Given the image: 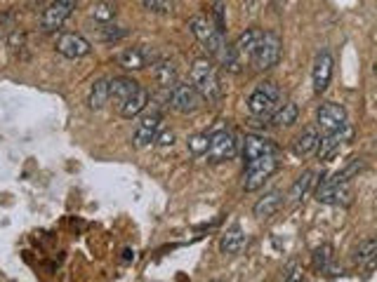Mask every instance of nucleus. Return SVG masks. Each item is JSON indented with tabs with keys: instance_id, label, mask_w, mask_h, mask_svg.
<instances>
[{
	"instance_id": "nucleus-35",
	"label": "nucleus",
	"mask_w": 377,
	"mask_h": 282,
	"mask_svg": "<svg viewBox=\"0 0 377 282\" xmlns=\"http://www.w3.org/2000/svg\"><path fill=\"white\" fill-rule=\"evenodd\" d=\"M175 132L173 130H160L158 132V137H156V144L163 146V148H168V146H173L175 144Z\"/></svg>"
},
{
	"instance_id": "nucleus-9",
	"label": "nucleus",
	"mask_w": 377,
	"mask_h": 282,
	"mask_svg": "<svg viewBox=\"0 0 377 282\" xmlns=\"http://www.w3.org/2000/svg\"><path fill=\"white\" fill-rule=\"evenodd\" d=\"M346 125V108L342 103L328 101L319 108L316 115V130H321V135H330V132L342 130Z\"/></svg>"
},
{
	"instance_id": "nucleus-5",
	"label": "nucleus",
	"mask_w": 377,
	"mask_h": 282,
	"mask_svg": "<svg viewBox=\"0 0 377 282\" xmlns=\"http://www.w3.org/2000/svg\"><path fill=\"white\" fill-rule=\"evenodd\" d=\"M276 169H278L276 155H262V158L246 162V169H243V188L248 193L262 188L264 181H267Z\"/></svg>"
},
{
	"instance_id": "nucleus-19",
	"label": "nucleus",
	"mask_w": 377,
	"mask_h": 282,
	"mask_svg": "<svg viewBox=\"0 0 377 282\" xmlns=\"http://www.w3.org/2000/svg\"><path fill=\"white\" fill-rule=\"evenodd\" d=\"M262 33H264L262 28H246V31H243L234 43L236 55H239L241 59L253 57V52L257 50V45H260V40H262Z\"/></svg>"
},
{
	"instance_id": "nucleus-16",
	"label": "nucleus",
	"mask_w": 377,
	"mask_h": 282,
	"mask_svg": "<svg viewBox=\"0 0 377 282\" xmlns=\"http://www.w3.org/2000/svg\"><path fill=\"white\" fill-rule=\"evenodd\" d=\"M278 148L271 139L260 137V135H248L243 139V160L250 162L255 158H262V155H276Z\"/></svg>"
},
{
	"instance_id": "nucleus-13",
	"label": "nucleus",
	"mask_w": 377,
	"mask_h": 282,
	"mask_svg": "<svg viewBox=\"0 0 377 282\" xmlns=\"http://www.w3.org/2000/svg\"><path fill=\"white\" fill-rule=\"evenodd\" d=\"M332 71H335V59H332V55L328 50L319 52L314 62V69H312V85H314L316 94H323L328 90V85L332 80Z\"/></svg>"
},
{
	"instance_id": "nucleus-22",
	"label": "nucleus",
	"mask_w": 377,
	"mask_h": 282,
	"mask_svg": "<svg viewBox=\"0 0 377 282\" xmlns=\"http://www.w3.org/2000/svg\"><path fill=\"white\" fill-rule=\"evenodd\" d=\"M375 256H377V242H375V237H366V240H361L359 247L354 249V259H356V264L364 266L366 271H373Z\"/></svg>"
},
{
	"instance_id": "nucleus-25",
	"label": "nucleus",
	"mask_w": 377,
	"mask_h": 282,
	"mask_svg": "<svg viewBox=\"0 0 377 282\" xmlns=\"http://www.w3.org/2000/svg\"><path fill=\"white\" fill-rule=\"evenodd\" d=\"M106 103H109V80L99 78V80H94L90 92H87V106L92 111H102Z\"/></svg>"
},
{
	"instance_id": "nucleus-24",
	"label": "nucleus",
	"mask_w": 377,
	"mask_h": 282,
	"mask_svg": "<svg viewBox=\"0 0 377 282\" xmlns=\"http://www.w3.org/2000/svg\"><path fill=\"white\" fill-rule=\"evenodd\" d=\"M314 269L321 271V273H328V276H337V269H335V254H332V247L330 244H321V247L314 249Z\"/></svg>"
},
{
	"instance_id": "nucleus-2",
	"label": "nucleus",
	"mask_w": 377,
	"mask_h": 282,
	"mask_svg": "<svg viewBox=\"0 0 377 282\" xmlns=\"http://www.w3.org/2000/svg\"><path fill=\"white\" fill-rule=\"evenodd\" d=\"M189 31L194 33L196 40L201 43V45H205V50H208L210 55L219 62L222 55L226 52V40H224V35L215 28L212 19L203 17V14H196V17L189 19Z\"/></svg>"
},
{
	"instance_id": "nucleus-29",
	"label": "nucleus",
	"mask_w": 377,
	"mask_h": 282,
	"mask_svg": "<svg viewBox=\"0 0 377 282\" xmlns=\"http://www.w3.org/2000/svg\"><path fill=\"white\" fill-rule=\"evenodd\" d=\"M90 17H92L94 21H97V24L106 26V24H111V21L116 19V5H114V3H109V0H99V3H94V5H92Z\"/></svg>"
},
{
	"instance_id": "nucleus-12",
	"label": "nucleus",
	"mask_w": 377,
	"mask_h": 282,
	"mask_svg": "<svg viewBox=\"0 0 377 282\" xmlns=\"http://www.w3.org/2000/svg\"><path fill=\"white\" fill-rule=\"evenodd\" d=\"M156 55H153L151 47L146 45H137V47H128L118 55V64L123 66L125 71H144L156 62Z\"/></svg>"
},
{
	"instance_id": "nucleus-31",
	"label": "nucleus",
	"mask_w": 377,
	"mask_h": 282,
	"mask_svg": "<svg viewBox=\"0 0 377 282\" xmlns=\"http://www.w3.org/2000/svg\"><path fill=\"white\" fill-rule=\"evenodd\" d=\"M146 12L153 14H170L175 10V0H139Z\"/></svg>"
},
{
	"instance_id": "nucleus-18",
	"label": "nucleus",
	"mask_w": 377,
	"mask_h": 282,
	"mask_svg": "<svg viewBox=\"0 0 377 282\" xmlns=\"http://www.w3.org/2000/svg\"><path fill=\"white\" fill-rule=\"evenodd\" d=\"M151 73H153V80H156L160 87H168V90L175 87L177 78H180L175 62H170V59H156V62L151 64Z\"/></svg>"
},
{
	"instance_id": "nucleus-1",
	"label": "nucleus",
	"mask_w": 377,
	"mask_h": 282,
	"mask_svg": "<svg viewBox=\"0 0 377 282\" xmlns=\"http://www.w3.org/2000/svg\"><path fill=\"white\" fill-rule=\"evenodd\" d=\"M191 87L208 103H215L222 99L219 76L212 62H208V59H196L194 66H191Z\"/></svg>"
},
{
	"instance_id": "nucleus-32",
	"label": "nucleus",
	"mask_w": 377,
	"mask_h": 282,
	"mask_svg": "<svg viewBox=\"0 0 377 282\" xmlns=\"http://www.w3.org/2000/svg\"><path fill=\"white\" fill-rule=\"evenodd\" d=\"M187 146H189V151L194 153V155H205V153H208V135H194V137H189Z\"/></svg>"
},
{
	"instance_id": "nucleus-21",
	"label": "nucleus",
	"mask_w": 377,
	"mask_h": 282,
	"mask_svg": "<svg viewBox=\"0 0 377 282\" xmlns=\"http://www.w3.org/2000/svg\"><path fill=\"white\" fill-rule=\"evenodd\" d=\"M137 83L132 78H114L109 80V101H114L116 106H121V103L128 99V96L137 90Z\"/></svg>"
},
{
	"instance_id": "nucleus-37",
	"label": "nucleus",
	"mask_w": 377,
	"mask_h": 282,
	"mask_svg": "<svg viewBox=\"0 0 377 282\" xmlns=\"http://www.w3.org/2000/svg\"><path fill=\"white\" fill-rule=\"evenodd\" d=\"M135 256V252H130V249H125V261H130V259Z\"/></svg>"
},
{
	"instance_id": "nucleus-27",
	"label": "nucleus",
	"mask_w": 377,
	"mask_h": 282,
	"mask_svg": "<svg viewBox=\"0 0 377 282\" xmlns=\"http://www.w3.org/2000/svg\"><path fill=\"white\" fill-rule=\"evenodd\" d=\"M297 115H300L297 103H295V101H288V103H283L280 108L273 111L271 125H276V128H290V125L297 123Z\"/></svg>"
},
{
	"instance_id": "nucleus-20",
	"label": "nucleus",
	"mask_w": 377,
	"mask_h": 282,
	"mask_svg": "<svg viewBox=\"0 0 377 282\" xmlns=\"http://www.w3.org/2000/svg\"><path fill=\"white\" fill-rule=\"evenodd\" d=\"M246 242H248L246 233H243L239 226H234V228H229L224 235H222L219 252H222V254H226V256H236V254H241V252H243Z\"/></svg>"
},
{
	"instance_id": "nucleus-23",
	"label": "nucleus",
	"mask_w": 377,
	"mask_h": 282,
	"mask_svg": "<svg viewBox=\"0 0 377 282\" xmlns=\"http://www.w3.org/2000/svg\"><path fill=\"white\" fill-rule=\"evenodd\" d=\"M319 130L316 128H307L302 135L295 139V144H293V153L295 155H300V158H305V155L309 153H314L316 151V146H319Z\"/></svg>"
},
{
	"instance_id": "nucleus-4",
	"label": "nucleus",
	"mask_w": 377,
	"mask_h": 282,
	"mask_svg": "<svg viewBox=\"0 0 377 282\" xmlns=\"http://www.w3.org/2000/svg\"><path fill=\"white\" fill-rule=\"evenodd\" d=\"M278 101H280L278 85L271 83V80H264V83H260L253 92H250L248 111L257 118H264V115H269L278 108Z\"/></svg>"
},
{
	"instance_id": "nucleus-11",
	"label": "nucleus",
	"mask_w": 377,
	"mask_h": 282,
	"mask_svg": "<svg viewBox=\"0 0 377 282\" xmlns=\"http://www.w3.org/2000/svg\"><path fill=\"white\" fill-rule=\"evenodd\" d=\"M351 137H354V130H351V125L346 123L342 130L330 132V135H321L319 137V146H316L314 153L319 155V160H330L332 155L339 153V148H342Z\"/></svg>"
},
{
	"instance_id": "nucleus-6",
	"label": "nucleus",
	"mask_w": 377,
	"mask_h": 282,
	"mask_svg": "<svg viewBox=\"0 0 377 282\" xmlns=\"http://www.w3.org/2000/svg\"><path fill=\"white\" fill-rule=\"evenodd\" d=\"M239 153V141H236L234 132L229 130H217L208 135V162L219 165V162L234 160V155Z\"/></svg>"
},
{
	"instance_id": "nucleus-17",
	"label": "nucleus",
	"mask_w": 377,
	"mask_h": 282,
	"mask_svg": "<svg viewBox=\"0 0 377 282\" xmlns=\"http://www.w3.org/2000/svg\"><path fill=\"white\" fill-rule=\"evenodd\" d=\"M146 106H149V90H146V87H137V90L118 106V111H121L123 118L132 120V118H137L139 113H144Z\"/></svg>"
},
{
	"instance_id": "nucleus-28",
	"label": "nucleus",
	"mask_w": 377,
	"mask_h": 282,
	"mask_svg": "<svg viewBox=\"0 0 377 282\" xmlns=\"http://www.w3.org/2000/svg\"><path fill=\"white\" fill-rule=\"evenodd\" d=\"M314 176H316V174L312 172V169H307L305 174L297 176V181H295L293 188H290V196H288V198H290V203H300V200L305 198L309 191H312V186H314Z\"/></svg>"
},
{
	"instance_id": "nucleus-10",
	"label": "nucleus",
	"mask_w": 377,
	"mask_h": 282,
	"mask_svg": "<svg viewBox=\"0 0 377 282\" xmlns=\"http://www.w3.org/2000/svg\"><path fill=\"white\" fill-rule=\"evenodd\" d=\"M160 130H163V115L158 111H151V113L142 115V120L137 123V130L132 135V144L137 148H149L151 144H156V137Z\"/></svg>"
},
{
	"instance_id": "nucleus-26",
	"label": "nucleus",
	"mask_w": 377,
	"mask_h": 282,
	"mask_svg": "<svg viewBox=\"0 0 377 282\" xmlns=\"http://www.w3.org/2000/svg\"><path fill=\"white\" fill-rule=\"evenodd\" d=\"M278 207H280V193L278 191H271L264 198L257 200L255 207H253V214H255L257 219H269V217H273V214H276Z\"/></svg>"
},
{
	"instance_id": "nucleus-8",
	"label": "nucleus",
	"mask_w": 377,
	"mask_h": 282,
	"mask_svg": "<svg viewBox=\"0 0 377 282\" xmlns=\"http://www.w3.org/2000/svg\"><path fill=\"white\" fill-rule=\"evenodd\" d=\"M168 101H170V108L177 111V113H182V115L196 113L203 103V99L198 96V92L189 83H177L175 87H170V99Z\"/></svg>"
},
{
	"instance_id": "nucleus-38",
	"label": "nucleus",
	"mask_w": 377,
	"mask_h": 282,
	"mask_svg": "<svg viewBox=\"0 0 377 282\" xmlns=\"http://www.w3.org/2000/svg\"><path fill=\"white\" fill-rule=\"evenodd\" d=\"M33 5H43V3H48V0H31Z\"/></svg>"
},
{
	"instance_id": "nucleus-3",
	"label": "nucleus",
	"mask_w": 377,
	"mask_h": 282,
	"mask_svg": "<svg viewBox=\"0 0 377 282\" xmlns=\"http://www.w3.org/2000/svg\"><path fill=\"white\" fill-rule=\"evenodd\" d=\"M280 52H283V40H280V35L276 31H264L260 45H257V50L253 52V57H250L253 69L255 71L273 69V66L280 62Z\"/></svg>"
},
{
	"instance_id": "nucleus-7",
	"label": "nucleus",
	"mask_w": 377,
	"mask_h": 282,
	"mask_svg": "<svg viewBox=\"0 0 377 282\" xmlns=\"http://www.w3.org/2000/svg\"><path fill=\"white\" fill-rule=\"evenodd\" d=\"M76 5H78V0H53L40 14V28L45 33L62 28L64 21L71 17L73 10H76Z\"/></svg>"
},
{
	"instance_id": "nucleus-36",
	"label": "nucleus",
	"mask_w": 377,
	"mask_h": 282,
	"mask_svg": "<svg viewBox=\"0 0 377 282\" xmlns=\"http://www.w3.org/2000/svg\"><path fill=\"white\" fill-rule=\"evenodd\" d=\"M302 280V271L297 264H290L288 266V273H285V282H300Z\"/></svg>"
},
{
	"instance_id": "nucleus-33",
	"label": "nucleus",
	"mask_w": 377,
	"mask_h": 282,
	"mask_svg": "<svg viewBox=\"0 0 377 282\" xmlns=\"http://www.w3.org/2000/svg\"><path fill=\"white\" fill-rule=\"evenodd\" d=\"M212 24H215L217 31L224 35L226 21H224V3H222V0H217V3H215V10H212Z\"/></svg>"
},
{
	"instance_id": "nucleus-34",
	"label": "nucleus",
	"mask_w": 377,
	"mask_h": 282,
	"mask_svg": "<svg viewBox=\"0 0 377 282\" xmlns=\"http://www.w3.org/2000/svg\"><path fill=\"white\" fill-rule=\"evenodd\" d=\"M121 38H125V31H123V28L111 26V24H106L104 28H102V40H106V43H116V40H121Z\"/></svg>"
},
{
	"instance_id": "nucleus-15",
	"label": "nucleus",
	"mask_w": 377,
	"mask_h": 282,
	"mask_svg": "<svg viewBox=\"0 0 377 282\" xmlns=\"http://www.w3.org/2000/svg\"><path fill=\"white\" fill-rule=\"evenodd\" d=\"M92 45L80 33H64L57 40V52L66 59H83L90 55Z\"/></svg>"
},
{
	"instance_id": "nucleus-30",
	"label": "nucleus",
	"mask_w": 377,
	"mask_h": 282,
	"mask_svg": "<svg viewBox=\"0 0 377 282\" xmlns=\"http://www.w3.org/2000/svg\"><path fill=\"white\" fill-rule=\"evenodd\" d=\"M364 169H366V160H364V158H354L344 169H339V172L332 174V176H330V181H332V184H349L351 176L361 174V172H364Z\"/></svg>"
},
{
	"instance_id": "nucleus-14",
	"label": "nucleus",
	"mask_w": 377,
	"mask_h": 282,
	"mask_svg": "<svg viewBox=\"0 0 377 282\" xmlns=\"http://www.w3.org/2000/svg\"><path fill=\"white\" fill-rule=\"evenodd\" d=\"M316 200L323 205H349L351 191L346 184H332L330 179H325L316 186Z\"/></svg>"
}]
</instances>
